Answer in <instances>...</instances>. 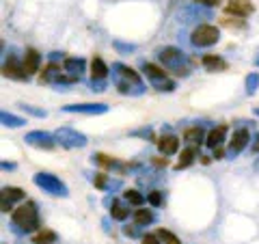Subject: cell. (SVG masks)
<instances>
[{
  "label": "cell",
  "instance_id": "obj_1",
  "mask_svg": "<svg viewBox=\"0 0 259 244\" xmlns=\"http://www.w3.org/2000/svg\"><path fill=\"white\" fill-rule=\"evenodd\" d=\"M112 69H115V87L119 93H123V95H141L143 93V89H145L143 80L132 67H127L123 63H115Z\"/></svg>",
  "mask_w": 259,
  "mask_h": 244
},
{
  "label": "cell",
  "instance_id": "obj_2",
  "mask_svg": "<svg viewBox=\"0 0 259 244\" xmlns=\"http://www.w3.org/2000/svg\"><path fill=\"white\" fill-rule=\"evenodd\" d=\"M158 59L162 61V65L173 71L175 76H188L190 74V67H188V59H186V52H182L180 48H162V50H158Z\"/></svg>",
  "mask_w": 259,
  "mask_h": 244
},
{
  "label": "cell",
  "instance_id": "obj_3",
  "mask_svg": "<svg viewBox=\"0 0 259 244\" xmlns=\"http://www.w3.org/2000/svg\"><path fill=\"white\" fill-rule=\"evenodd\" d=\"M11 221L15 227H20L22 231H37L39 229V212L37 206L32 201L22 203L20 208H15L11 212Z\"/></svg>",
  "mask_w": 259,
  "mask_h": 244
},
{
  "label": "cell",
  "instance_id": "obj_4",
  "mask_svg": "<svg viewBox=\"0 0 259 244\" xmlns=\"http://www.w3.org/2000/svg\"><path fill=\"white\" fill-rule=\"evenodd\" d=\"M32 182H35L44 192L52 194V197H69L67 186H65L59 177L52 175V173H35Z\"/></svg>",
  "mask_w": 259,
  "mask_h": 244
},
{
  "label": "cell",
  "instance_id": "obj_5",
  "mask_svg": "<svg viewBox=\"0 0 259 244\" xmlns=\"http://www.w3.org/2000/svg\"><path fill=\"white\" fill-rule=\"evenodd\" d=\"M218 39H221V30L216 26H212V24H199V26L192 30L190 42L197 48H209V46L218 44Z\"/></svg>",
  "mask_w": 259,
  "mask_h": 244
},
{
  "label": "cell",
  "instance_id": "obj_6",
  "mask_svg": "<svg viewBox=\"0 0 259 244\" xmlns=\"http://www.w3.org/2000/svg\"><path fill=\"white\" fill-rule=\"evenodd\" d=\"M54 138H56V143H61L63 147H67V149L84 147V145L89 143V138L82 132L74 130V128H59L54 132Z\"/></svg>",
  "mask_w": 259,
  "mask_h": 244
},
{
  "label": "cell",
  "instance_id": "obj_7",
  "mask_svg": "<svg viewBox=\"0 0 259 244\" xmlns=\"http://www.w3.org/2000/svg\"><path fill=\"white\" fill-rule=\"evenodd\" d=\"M28 145H32V147H39V149H54L56 147V138L54 134L50 132H44V130H32V132L26 134V138H24Z\"/></svg>",
  "mask_w": 259,
  "mask_h": 244
},
{
  "label": "cell",
  "instance_id": "obj_8",
  "mask_svg": "<svg viewBox=\"0 0 259 244\" xmlns=\"http://www.w3.org/2000/svg\"><path fill=\"white\" fill-rule=\"evenodd\" d=\"M248 141H250V134H248L246 128L236 130V132H233V136H231V141H229V147H227V153H229L231 158H236L238 153L248 145Z\"/></svg>",
  "mask_w": 259,
  "mask_h": 244
},
{
  "label": "cell",
  "instance_id": "obj_9",
  "mask_svg": "<svg viewBox=\"0 0 259 244\" xmlns=\"http://www.w3.org/2000/svg\"><path fill=\"white\" fill-rule=\"evenodd\" d=\"M65 112H80V115H104L108 112L106 104H69V106H63Z\"/></svg>",
  "mask_w": 259,
  "mask_h": 244
},
{
  "label": "cell",
  "instance_id": "obj_10",
  "mask_svg": "<svg viewBox=\"0 0 259 244\" xmlns=\"http://www.w3.org/2000/svg\"><path fill=\"white\" fill-rule=\"evenodd\" d=\"M3 74L13 80H28V74L24 71V65L15 59V56H9V61H7L3 67Z\"/></svg>",
  "mask_w": 259,
  "mask_h": 244
},
{
  "label": "cell",
  "instance_id": "obj_11",
  "mask_svg": "<svg viewBox=\"0 0 259 244\" xmlns=\"http://www.w3.org/2000/svg\"><path fill=\"white\" fill-rule=\"evenodd\" d=\"M158 151L162 153V156H173V153L180 151V138L173 136V134H164V136H160L158 141Z\"/></svg>",
  "mask_w": 259,
  "mask_h": 244
},
{
  "label": "cell",
  "instance_id": "obj_12",
  "mask_svg": "<svg viewBox=\"0 0 259 244\" xmlns=\"http://www.w3.org/2000/svg\"><path fill=\"white\" fill-rule=\"evenodd\" d=\"M22 65H24V71H26L28 76L37 74V71H39V65H41V54H39L35 48H28V50L24 52Z\"/></svg>",
  "mask_w": 259,
  "mask_h": 244
},
{
  "label": "cell",
  "instance_id": "obj_13",
  "mask_svg": "<svg viewBox=\"0 0 259 244\" xmlns=\"http://www.w3.org/2000/svg\"><path fill=\"white\" fill-rule=\"evenodd\" d=\"M253 0H229L227 5V13H233L236 18H246L253 13Z\"/></svg>",
  "mask_w": 259,
  "mask_h": 244
},
{
  "label": "cell",
  "instance_id": "obj_14",
  "mask_svg": "<svg viewBox=\"0 0 259 244\" xmlns=\"http://www.w3.org/2000/svg\"><path fill=\"white\" fill-rule=\"evenodd\" d=\"M225 134H227V126H218V128H212L205 136V145L209 149H216L221 147L223 141H225Z\"/></svg>",
  "mask_w": 259,
  "mask_h": 244
},
{
  "label": "cell",
  "instance_id": "obj_15",
  "mask_svg": "<svg viewBox=\"0 0 259 244\" xmlns=\"http://www.w3.org/2000/svg\"><path fill=\"white\" fill-rule=\"evenodd\" d=\"M143 71H145V76H147L153 85H158V83H164V80H168L166 76V71L158 67V65H153V63H143Z\"/></svg>",
  "mask_w": 259,
  "mask_h": 244
},
{
  "label": "cell",
  "instance_id": "obj_16",
  "mask_svg": "<svg viewBox=\"0 0 259 244\" xmlns=\"http://www.w3.org/2000/svg\"><path fill=\"white\" fill-rule=\"evenodd\" d=\"M61 78H63V71H61V65H54L50 63L48 67L39 74V83H61Z\"/></svg>",
  "mask_w": 259,
  "mask_h": 244
},
{
  "label": "cell",
  "instance_id": "obj_17",
  "mask_svg": "<svg viewBox=\"0 0 259 244\" xmlns=\"http://www.w3.org/2000/svg\"><path fill=\"white\" fill-rule=\"evenodd\" d=\"M201 65L207 69V71H225L229 65H227V61H223L221 56L216 54H205L203 59H201Z\"/></svg>",
  "mask_w": 259,
  "mask_h": 244
},
{
  "label": "cell",
  "instance_id": "obj_18",
  "mask_svg": "<svg viewBox=\"0 0 259 244\" xmlns=\"http://www.w3.org/2000/svg\"><path fill=\"white\" fill-rule=\"evenodd\" d=\"M84 67H87L84 59H74V56H69V59L63 61V71H67V74H71V76H78V78L84 71Z\"/></svg>",
  "mask_w": 259,
  "mask_h": 244
},
{
  "label": "cell",
  "instance_id": "obj_19",
  "mask_svg": "<svg viewBox=\"0 0 259 244\" xmlns=\"http://www.w3.org/2000/svg\"><path fill=\"white\" fill-rule=\"evenodd\" d=\"M108 65L104 63L100 56H95V59L91 61V78L93 80H106V76H108Z\"/></svg>",
  "mask_w": 259,
  "mask_h": 244
},
{
  "label": "cell",
  "instance_id": "obj_20",
  "mask_svg": "<svg viewBox=\"0 0 259 244\" xmlns=\"http://www.w3.org/2000/svg\"><path fill=\"white\" fill-rule=\"evenodd\" d=\"M205 132H203V128L201 126H192V128H186L184 130V141H188L190 145H197L201 141H205Z\"/></svg>",
  "mask_w": 259,
  "mask_h": 244
},
{
  "label": "cell",
  "instance_id": "obj_21",
  "mask_svg": "<svg viewBox=\"0 0 259 244\" xmlns=\"http://www.w3.org/2000/svg\"><path fill=\"white\" fill-rule=\"evenodd\" d=\"M197 156H199V151H197V147H194V145H190V147H186V149L182 151L180 162L175 165V169H177V171H182V169H186V167H190Z\"/></svg>",
  "mask_w": 259,
  "mask_h": 244
},
{
  "label": "cell",
  "instance_id": "obj_22",
  "mask_svg": "<svg viewBox=\"0 0 259 244\" xmlns=\"http://www.w3.org/2000/svg\"><path fill=\"white\" fill-rule=\"evenodd\" d=\"M24 190L22 188H18V186H5L3 188V194H0V199H5V201H9V203H13V201H24Z\"/></svg>",
  "mask_w": 259,
  "mask_h": 244
},
{
  "label": "cell",
  "instance_id": "obj_23",
  "mask_svg": "<svg viewBox=\"0 0 259 244\" xmlns=\"http://www.w3.org/2000/svg\"><path fill=\"white\" fill-rule=\"evenodd\" d=\"M0 121H3L5 128H22L24 124H26V119L13 115V112H7V110L0 112Z\"/></svg>",
  "mask_w": 259,
  "mask_h": 244
},
{
  "label": "cell",
  "instance_id": "obj_24",
  "mask_svg": "<svg viewBox=\"0 0 259 244\" xmlns=\"http://www.w3.org/2000/svg\"><path fill=\"white\" fill-rule=\"evenodd\" d=\"M56 238H59V235H56L52 229H41L32 235V244H54Z\"/></svg>",
  "mask_w": 259,
  "mask_h": 244
},
{
  "label": "cell",
  "instance_id": "obj_25",
  "mask_svg": "<svg viewBox=\"0 0 259 244\" xmlns=\"http://www.w3.org/2000/svg\"><path fill=\"white\" fill-rule=\"evenodd\" d=\"M134 223L136 227H147L153 223V214H151V210H134Z\"/></svg>",
  "mask_w": 259,
  "mask_h": 244
},
{
  "label": "cell",
  "instance_id": "obj_26",
  "mask_svg": "<svg viewBox=\"0 0 259 244\" xmlns=\"http://www.w3.org/2000/svg\"><path fill=\"white\" fill-rule=\"evenodd\" d=\"M123 199L127 201V203H132V206H143L145 201H147V197H145L143 192H139V190H134V188H130V190H125L123 192Z\"/></svg>",
  "mask_w": 259,
  "mask_h": 244
},
{
  "label": "cell",
  "instance_id": "obj_27",
  "mask_svg": "<svg viewBox=\"0 0 259 244\" xmlns=\"http://www.w3.org/2000/svg\"><path fill=\"white\" fill-rule=\"evenodd\" d=\"M110 216L115 218V221H125L130 216V210L125 206H121V203H112L110 206Z\"/></svg>",
  "mask_w": 259,
  "mask_h": 244
},
{
  "label": "cell",
  "instance_id": "obj_28",
  "mask_svg": "<svg viewBox=\"0 0 259 244\" xmlns=\"http://www.w3.org/2000/svg\"><path fill=\"white\" fill-rule=\"evenodd\" d=\"M158 238H160V242L162 244H182L180 242V238H177L175 233H171V231H166V229H158Z\"/></svg>",
  "mask_w": 259,
  "mask_h": 244
},
{
  "label": "cell",
  "instance_id": "obj_29",
  "mask_svg": "<svg viewBox=\"0 0 259 244\" xmlns=\"http://www.w3.org/2000/svg\"><path fill=\"white\" fill-rule=\"evenodd\" d=\"M147 203L153 208H160L162 203H164V194H162L160 190H151V192H147Z\"/></svg>",
  "mask_w": 259,
  "mask_h": 244
},
{
  "label": "cell",
  "instance_id": "obj_30",
  "mask_svg": "<svg viewBox=\"0 0 259 244\" xmlns=\"http://www.w3.org/2000/svg\"><path fill=\"white\" fill-rule=\"evenodd\" d=\"M93 162H97L100 167H115L117 165V160L115 158H110V156H106V153H95L93 156Z\"/></svg>",
  "mask_w": 259,
  "mask_h": 244
},
{
  "label": "cell",
  "instance_id": "obj_31",
  "mask_svg": "<svg viewBox=\"0 0 259 244\" xmlns=\"http://www.w3.org/2000/svg\"><path fill=\"white\" fill-rule=\"evenodd\" d=\"M257 87H259V76L257 74H248L246 76V93L253 95L257 91Z\"/></svg>",
  "mask_w": 259,
  "mask_h": 244
},
{
  "label": "cell",
  "instance_id": "obj_32",
  "mask_svg": "<svg viewBox=\"0 0 259 244\" xmlns=\"http://www.w3.org/2000/svg\"><path fill=\"white\" fill-rule=\"evenodd\" d=\"M158 89V91H162V93H171V91H175V83L173 80H164V83H158V85H153Z\"/></svg>",
  "mask_w": 259,
  "mask_h": 244
},
{
  "label": "cell",
  "instance_id": "obj_33",
  "mask_svg": "<svg viewBox=\"0 0 259 244\" xmlns=\"http://www.w3.org/2000/svg\"><path fill=\"white\" fill-rule=\"evenodd\" d=\"M20 108L26 110L28 115H35V117H46V115H48L46 110H39V108H35V106H28V104H20Z\"/></svg>",
  "mask_w": 259,
  "mask_h": 244
},
{
  "label": "cell",
  "instance_id": "obj_34",
  "mask_svg": "<svg viewBox=\"0 0 259 244\" xmlns=\"http://www.w3.org/2000/svg\"><path fill=\"white\" fill-rule=\"evenodd\" d=\"M106 180H108V177L104 175V173H97V175H95V180H93L95 188H106Z\"/></svg>",
  "mask_w": 259,
  "mask_h": 244
},
{
  "label": "cell",
  "instance_id": "obj_35",
  "mask_svg": "<svg viewBox=\"0 0 259 244\" xmlns=\"http://www.w3.org/2000/svg\"><path fill=\"white\" fill-rule=\"evenodd\" d=\"M141 240H143V244H162L158 235H153V233H145Z\"/></svg>",
  "mask_w": 259,
  "mask_h": 244
},
{
  "label": "cell",
  "instance_id": "obj_36",
  "mask_svg": "<svg viewBox=\"0 0 259 244\" xmlns=\"http://www.w3.org/2000/svg\"><path fill=\"white\" fill-rule=\"evenodd\" d=\"M199 7H218L221 5V0H194Z\"/></svg>",
  "mask_w": 259,
  "mask_h": 244
},
{
  "label": "cell",
  "instance_id": "obj_37",
  "mask_svg": "<svg viewBox=\"0 0 259 244\" xmlns=\"http://www.w3.org/2000/svg\"><path fill=\"white\" fill-rule=\"evenodd\" d=\"M123 233L127 238H139V229L136 227H123Z\"/></svg>",
  "mask_w": 259,
  "mask_h": 244
},
{
  "label": "cell",
  "instance_id": "obj_38",
  "mask_svg": "<svg viewBox=\"0 0 259 244\" xmlns=\"http://www.w3.org/2000/svg\"><path fill=\"white\" fill-rule=\"evenodd\" d=\"M0 208H3V212L5 214H9V212H13V206L9 201H5V199H0Z\"/></svg>",
  "mask_w": 259,
  "mask_h": 244
},
{
  "label": "cell",
  "instance_id": "obj_39",
  "mask_svg": "<svg viewBox=\"0 0 259 244\" xmlns=\"http://www.w3.org/2000/svg\"><path fill=\"white\" fill-rule=\"evenodd\" d=\"M117 48H119V50H125V52H132V50H136V46H132V44H115Z\"/></svg>",
  "mask_w": 259,
  "mask_h": 244
},
{
  "label": "cell",
  "instance_id": "obj_40",
  "mask_svg": "<svg viewBox=\"0 0 259 244\" xmlns=\"http://www.w3.org/2000/svg\"><path fill=\"white\" fill-rule=\"evenodd\" d=\"M225 153H227V151L223 149V145H221V147H216V149H214V158H216V160H223V158H225Z\"/></svg>",
  "mask_w": 259,
  "mask_h": 244
},
{
  "label": "cell",
  "instance_id": "obj_41",
  "mask_svg": "<svg viewBox=\"0 0 259 244\" xmlns=\"http://www.w3.org/2000/svg\"><path fill=\"white\" fill-rule=\"evenodd\" d=\"M91 87H93V91H104V80H93Z\"/></svg>",
  "mask_w": 259,
  "mask_h": 244
},
{
  "label": "cell",
  "instance_id": "obj_42",
  "mask_svg": "<svg viewBox=\"0 0 259 244\" xmlns=\"http://www.w3.org/2000/svg\"><path fill=\"white\" fill-rule=\"evenodd\" d=\"M153 165H156V167H166L168 160L166 158H156V160H153Z\"/></svg>",
  "mask_w": 259,
  "mask_h": 244
},
{
  "label": "cell",
  "instance_id": "obj_43",
  "mask_svg": "<svg viewBox=\"0 0 259 244\" xmlns=\"http://www.w3.org/2000/svg\"><path fill=\"white\" fill-rule=\"evenodd\" d=\"M13 169H15L13 162H3V171H13Z\"/></svg>",
  "mask_w": 259,
  "mask_h": 244
},
{
  "label": "cell",
  "instance_id": "obj_44",
  "mask_svg": "<svg viewBox=\"0 0 259 244\" xmlns=\"http://www.w3.org/2000/svg\"><path fill=\"white\" fill-rule=\"evenodd\" d=\"M253 151H257V153H259V132H257V136H255V143H253Z\"/></svg>",
  "mask_w": 259,
  "mask_h": 244
},
{
  "label": "cell",
  "instance_id": "obj_45",
  "mask_svg": "<svg viewBox=\"0 0 259 244\" xmlns=\"http://www.w3.org/2000/svg\"><path fill=\"white\" fill-rule=\"evenodd\" d=\"M255 171H259V158L255 160Z\"/></svg>",
  "mask_w": 259,
  "mask_h": 244
},
{
  "label": "cell",
  "instance_id": "obj_46",
  "mask_svg": "<svg viewBox=\"0 0 259 244\" xmlns=\"http://www.w3.org/2000/svg\"><path fill=\"white\" fill-rule=\"evenodd\" d=\"M255 115H257V117H259V108H255Z\"/></svg>",
  "mask_w": 259,
  "mask_h": 244
},
{
  "label": "cell",
  "instance_id": "obj_47",
  "mask_svg": "<svg viewBox=\"0 0 259 244\" xmlns=\"http://www.w3.org/2000/svg\"><path fill=\"white\" fill-rule=\"evenodd\" d=\"M255 63H257V67H259V56H257V61H255Z\"/></svg>",
  "mask_w": 259,
  "mask_h": 244
}]
</instances>
